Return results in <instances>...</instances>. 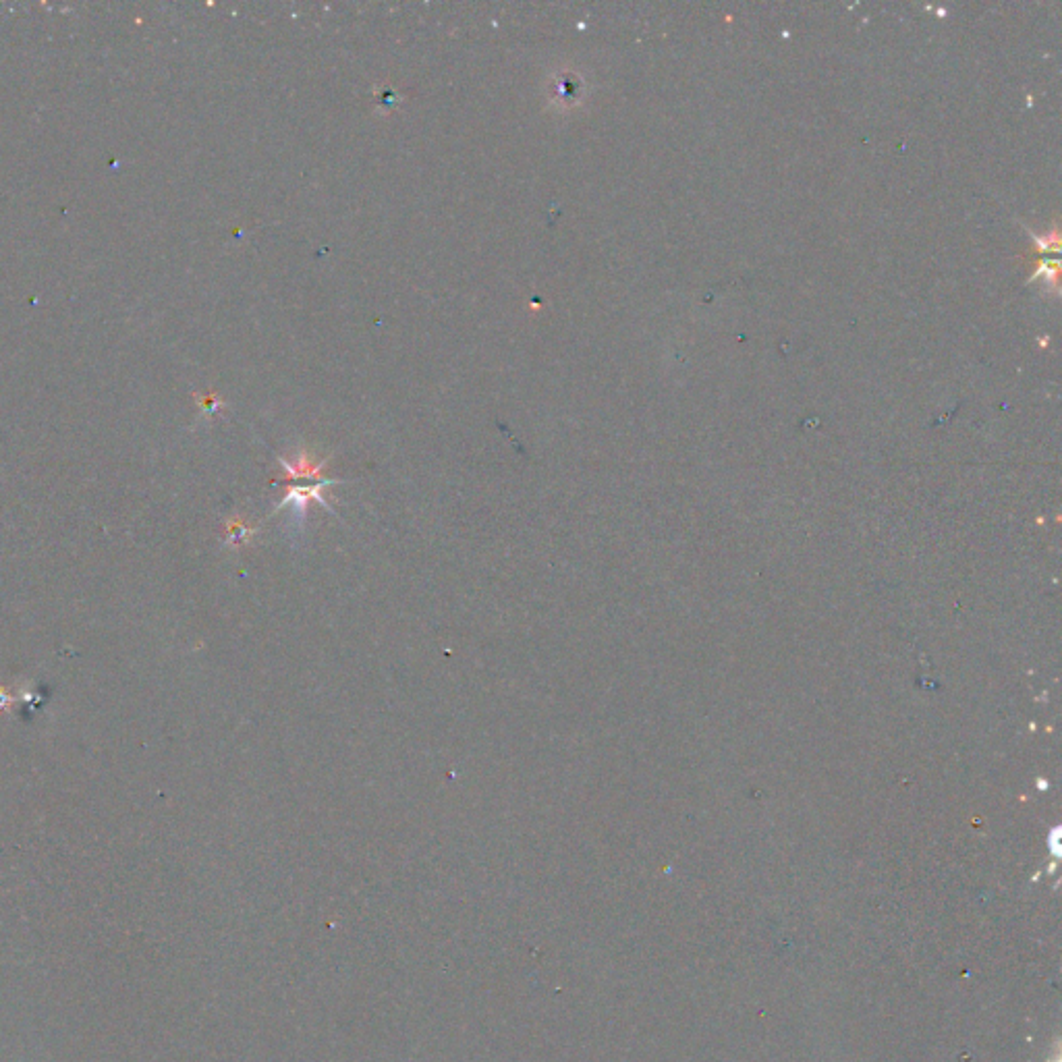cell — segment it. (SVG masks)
Instances as JSON below:
<instances>
[{"label": "cell", "instance_id": "6da1fadb", "mask_svg": "<svg viewBox=\"0 0 1062 1062\" xmlns=\"http://www.w3.org/2000/svg\"><path fill=\"white\" fill-rule=\"evenodd\" d=\"M332 484H339V480H320L318 484L314 486H289L287 488V494L285 498L278 502V507H274L272 515L283 511V509H291V513L295 515L297 521H303V515H305V509L307 505H310L312 500H316L320 507H324L326 511L332 513V507H330V500L326 496V488L332 486Z\"/></svg>", "mask_w": 1062, "mask_h": 1062}, {"label": "cell", "instance_id": "7a4b0ae2", "mask_svg": "<svg viewBox=\"0 0 1062 1062\" xmlns=\"http://www.w3.org/2000/svg\"><path fill=\"white\" fill-rule=\"evenodd\" d=\"M278 463L283 465L289 480H297V478H320V473L326 469L328 459L316 461L312 453L299 451L293 459L278 457Z\"/></svg>", "mask_w": 1062, "mask_h": 1062}, {"label": "cell", "instance_id": "3957f363", "mask_svg": "<svg viewBox=\"0 0 1062 1062\" xmlns=\"http://www.w3.org/2000/svg\"><path fill=\"white\" fill-rule=\"evenodd\" d=\"M260 531V527L249 525L241 517H231L225 523V546L227 548H239L247 544Z\"/></svg>", "mask_w": 1062, "mask_h": 1062}, {"label": "cell", "instance_id": "277c9868", "mask_svg": "<svg viewBox=\"0 0 1062 1062\" xmlns=\"http://www.w3.org/2000/svg\"><path fill=\"white\" fill-rule=\"evenodd\" d=\"M11 702H13V697L9 695L7 687H5V685H0V714H5V712L9 710Z\"/></svg>", "mask_w": 1062, "mask_h": 1062}]
</instances>
